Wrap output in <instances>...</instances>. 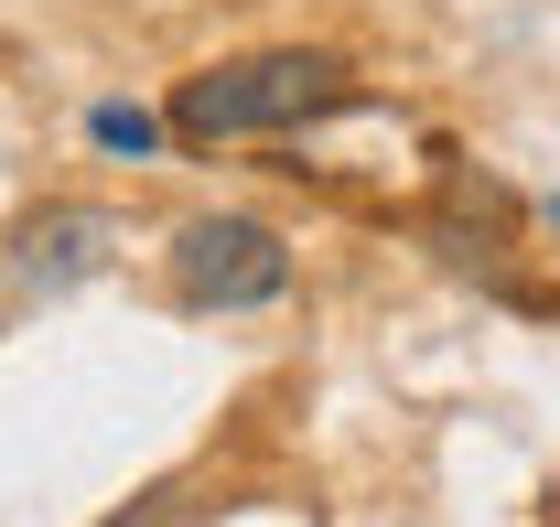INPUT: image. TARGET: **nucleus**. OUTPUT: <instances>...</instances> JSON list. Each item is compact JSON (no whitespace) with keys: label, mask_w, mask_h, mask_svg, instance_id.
Wrapping results in <instances>:
<instances>
[{"label":"nucleus","mask_w":560,"mask_h":527,"mask_svg":"<svg viewBox=\"0 0 560 527\" xmlns=\"http://www.w3.org/2000/svg\"><path fill=\"white\" fill-rule=\"evenodd\" d=\"M162 130H173V119H151V108H86V140H97V151H130V162H140Z\"/></svg>","instance_id":"obj_4"},{"label":"nucleus","mask_w":560,"mask_h":527,"mask_svg":"<svg viewBox=\"0 0 560 527\" xmlns=\"http://www.w3.org/2000/svg\"><path fill=\"white\" fill-rule=\"evenodd\" d=\"M173 280L206 313H248V302H280L291 291V248H280L259 215H195L173 237Z\"/></svg>","instance_id":"obj_2"},{"label":"nucleus","mask_w":560,"mask_h":527,"mask_svg":"<svg viewBox=\"0 0 560 527\" xmlns=\"http://www.w3.org/2000/svg\"><path fill=\"white\" fill-rule=\"evenodd\" d=\"M108 215L97 204H66V215H44V226H22V280H44V291H66V280H86V269H108Z\"/></svg>","instance_id":"obj_3"},{"label":"nucleus","mask_w":560,"mask_h":527,"mask_svg":"<svg viewBox=\"0 0 560 527\" xmlns=\"http://www.w3.org/2000/svg\"><path fill=\"white\" fill-rule=\"evenodd\" d=\"M108 527H195V495H184V484H151L130 517H108Z\"/></svg>","instance_id":"obj_5"},{"label":"nucleus","mask_w":560,"mask_h":527,"mask_svg":"<svg viewBox=\"0 0 560 527\" xmlns=\"http://www.w3.org/2000/svg\"><path fill=\"white\" fill-rule=\"evenodd\" d=\"M355 108V66L346 55H324V44H270V55H226V66L184 75L173 86V140H259V130H313V119H335Z\"/></svg>","instance_id":"obj_1"}]
</instances>
